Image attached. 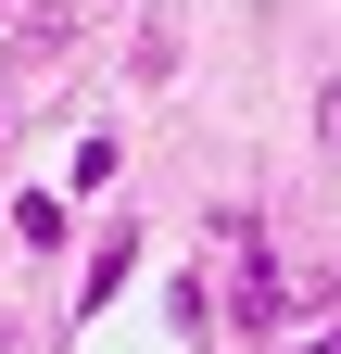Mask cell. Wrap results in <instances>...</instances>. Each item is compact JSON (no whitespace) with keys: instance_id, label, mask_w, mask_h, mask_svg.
Wrapping results in <instances>:
<instances>
[{"instance_id":"6da1fadb","label":"cell","mask_w":341,"mask_h":354,"mask_svg":"<svg viewBox=\"0 0 341 354\" xmlns=\"http://www.w3.org/2000/svg\"><path fill=\"white\" fill-rule=\"evenodd\" d=\"M228 317H240V329H278V317H291V291L266 279V266H253V279H240V304H228Z\"/></svg>"},{"instance_id":"7a4b0ae2","label":"cell","mask_w":341,"mask_h":354,"mask_svg":"<svg viewBox=\"0 0 341 354\" xmlns=\"http://www.w3.org/2000/svg\"><path fill=\"white\" fill-rule=\"evenodd\" d=\"M316 140H329V152H341V88H329V102H316Z\"/></svg>"}]
</instances>
